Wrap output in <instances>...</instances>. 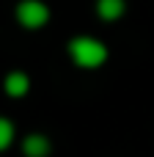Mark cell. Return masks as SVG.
Here are the masks:
<instances>
[{
  "mask_svg": "<svg viewBox=\"0 0 154 157\" xmlns=\"http://www.w3.org/2000/svg\"><path fill=\"white\" fill-rule=\"evenodd\" d=\"M69 55L74 58V63H77V66L94 69V66L105 63V58H107V50H105V44H102V41L83 36V39H74V41L69 44Z\"/></svg>",
  "mask_w": 154,
  "mask_h": 157,
  "instance_id": "cell-1",
  "label": "cell"
},
{
  "mask_svg": "<svg viewBox=\"0 0 154 157\" xmlns=\"http://www.w3.org/2000/svg\"><path fill=\"white\" fill-rule=\"evenodd\" d=\"M47 17H50V11H47V6L39 3V0H22V3L17 6V19H19L25 28H41V25L47 22Z\"/></svg>",
  "mask_w": 154,
  "mask_h": 157,
  "instance_id": "cell-2",
  "label": "cell"
},
{
  "mask_svg": "<svg viewBox=\"0 0 154 157\" xmlns=\"http://www.w3.org/2000/svg\"><path fill=\"white\" fill-rule=\"evenodd\" d=\"M50 152V141L44 135H28L25 138V155L28 157H47Z\"/></svg>",
  "mask_w": 154,
  "mask_h": 157,
  "instance_id": "cell-3",
  "label": "cell"
},
{
  "mask_svg": "<svg viewBox=\"0 0 154 157\" xmlns=\"http://www.w3.org/2000/svg\"><path fill=\"white\" fill-rule=\"evenodd\" d=\"M6 91H8L11 97H22V94L28 91V77H25L22 72L8 75V77H6Z\"/></svg>",
  "mask_w": 154,
  "mask_h": 157,
  "instance_id": "cell-4",
  "label": "cell"
},
{
  "mask_svg": "<svg viewBox=\"0 0 154 157\" xmlns=\"http://www.w3.org/2000/svg\"><path fill=\"white\" fill-rule=\"evenodd\" d=\"M124 14V0H99V17L102 19H118Z\"/></svg>",
  "mask_w": 154,
  "mask_h": 157,
  "instance_id": "cell-5",
  "label": "cell"
},
{
  "mask_svg": "<svg viewBox=\"0 0 154 157\" xmlns=\"http://www.w3.org/2000/svg\"><path fill=\"white\" fill-rule=\"evenodd\" d=\"M11 138H14V127H11V121H8V119H0V152L11 144Z\"/></svg>",
  "mask_w": 154,
  "mask_h": 157,
  "instance_id": "cell-6",
  "label": "cell"
}]
</instances>
